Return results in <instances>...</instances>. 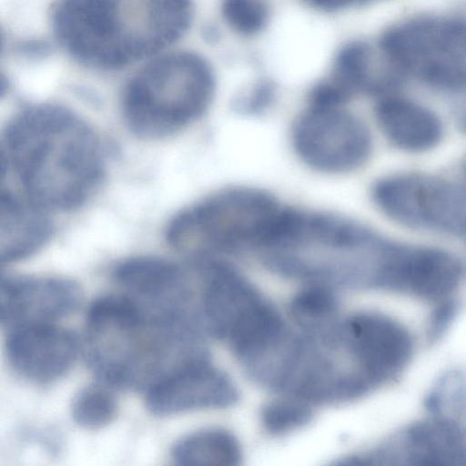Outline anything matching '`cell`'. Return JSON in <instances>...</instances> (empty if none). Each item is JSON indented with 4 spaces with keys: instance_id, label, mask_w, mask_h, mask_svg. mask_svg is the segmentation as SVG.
<instances>
[{
    "instance_id": "obj_1",
    "label": "cell",
    "mask_w": 466,
    "mask_h": 466,
    "mask_svg": "<svg viewBox=\"0 0 466 466\" xmlns=\"http://www.w3.org/2000/svg\"><path fill=\"white\" fill-rule=\"evenodd\" d=\"M5 141L21 183L44 209L82 206L105 173V156L93 128L56 104L27 107L9 123Z\"/></svg>"
},
{
    "instance_id": "obj_2",
    "label": "cell",
    "mask_w": 466,
    "mask_h": 466,
    "mask_svg": "<svg viewBox=\"0 0 466 466\" xmlns=\"http://www.w3.org/2000/svg\"><path fill=\"white\" fill-rule=\"evenodd\" d=\"M190 0H60L56 35L80 63L119 68L157 54L187 29Z\"/></svg>"
},
{
    "instance_id": "obj_3",
    "label": "cell",
    "mask_w": 466,
    "mask_h": 466,
    "mask_svg": "<svg viewBox=\"0 0 466 466\" xmlns=\"http://www.w3.org/2000/svg\"><path fill=\"white\" fill-rule=\"evenodd\" d=\"M213 94L214 76L203 58L188 52L170 54L148 63L128 81L123 115L135 134L162 137L197 120Z\"/></svg>"
},
{
    "instance_id": "obj_4",
    "label": "cell",
    "mask_w": 466,
    "mask_h": 466,
    "mask_svg": "<svg viewBox=\"0 0 466 466\" xmlns=\"http://www.w3.org/2000/svg\"><path fill=\"white\" fill-rule=\"evenodd\" d=\"M282 208L265 190L228 187L180 211L168 223L166 236L174 248L197 258L260 249Z\"/></svg>"
},
{
    "instance_id": "obj_5",
    "label": "cell",
    "mask_w": 466,
    "mask_h": 466,
    "mask_svg": "<svg viewBox=\"0 0 466 466\" xmlns=\"http://www.w3.org/2000/svg\"><path fill=\"white\" fill-rule=\"evenodd\" d=\"M205 278L203 317L209 332L229 343L238 358L258 352L285 332L277 309L236 269L198 258Z\"/></svg>"
},
{
    "instance_id": "obj_6",
    "label": "cell",
    "mask_w": 466,
    "mask_h": 466,
    "mask_svg": "<svg viewBox=\"0 0 466 466\" xmlns=\"http://www.w3.org/2000/svg\"><path fill=\"white\" fill-rule=\"evenodd\" d=\"M380 46L400 74L445 92L465 87V26L459 18L429 15L408 18L385 31Z\"/></svg>"
},
{
    "instance_id": "obj_7",
    "label": "cell",
    "mask_w": 466,
    "mask_h": 466,
    "mask_svg": "<svg viewBox=\"0 0 466 466\" xmlns=\"http://www.w3.org/2000/svg\"><path fill=\"white\" fill-rule=\"evenodd\" d=\"M372 198L393 221L410 228L461 237L465 232V189L460 184L421 174L379 180Z\"/></svg>"
},
{
    "instance_id": "obj_8",
    "label": "cell",
    "mask_w": 466,
    "mask_h": 466,
    "mask_svg": "<svg viewBox=\"0 0 466 466\" xmlns=\"http://www.w3.org/2000/svg\"><path fill=\"white\" fill-rule=\"evenodd\" d=\"M292 143L308 166L333 174L361 166L371 149L366 125L341 106H310L293 125Z\"/></svg>"
},
{
    "instance_id": "obj_9",
    "label": "cell",
    "mask_w": 466,
    "mask_h": 466,
    "mask_svg": "<svg viewBox=\"0 0 466 466\" xmlns=\"http://www.w3.org/2000/svg\"><path fill=\"white\" fill-rule=\"evenodd\" d=\"M335 334L359 371L376 387L397 377L413 354L409 329L381 313L353 314L335 327Z\"/></svg>"
},
{
    "instance_id": "obj_10",
    "label": "cell",
    "mask_w": 466,
    "mask_h": 466,
    "mask_svg": "<svg viewBox=\"0 0 466 466\" xmlns=\"http://www.w3.org/2000/svg\"><path fill=\"white\" fill-rule=\"evenodd\" d=\"M462 276V263L449 251L388 244L370 284L388 291L437 300L456 290Z\"/></svg>"
},
{
    "instance_id": "obj_11",
    "label": "cell",
    "mask_w": 466,
    "mask_h": 466,
    "mask_svg": "<svg viewBox=\"0 0 466 466\" xmlns=\"http://www.w3.org/2000/svg\"><path fill=\"white\" fill-rule=\"evenodd\" d=\"M235 384L207 358L171 371L147 390V407L159 416L225 408L238 400Z\"/></svg>"
},
{
    "instance_id": "obj_12",
    "label": "cell",
    "mask_w": 466,
    "mask_h": 466,
    "mask_svg": "<svg viewBox=\"0 0 466 466\" xmlns=\"http://www.w3.org/2000/svg\"><path fill=\"white\" fill-rule=\"evenodd\" d=\"M81 290L57 277L13 276L0 271V323L15 327L51 322L74 312Z\"/></svg>"
},
{
    "instance_id": "obj_13",
    "label": "cell",
    "mask_w": 466,
    "mask_h": 466,
    "mask_svg": "<svg viewBox=\"0 0 466 466\" xmlns=\"http://www.w3.org/2000/svg\"><path fill=\"white\" fill-rule=\"evenodd\" d=\"M79 351V342L69 330L50 322L14 327L5 342L13 368L25 378L50 382L70 370Z\"/></svg>"
},
{
    "instance_id": "obj_14",
    "label": "cell",
    "mask_w": 466,
    "mask_h": 466,
    "mask_svg": "<svg viewBox=\"0 0 466 466\" xmlns=\"http://www.w3.org/2000/svg\"><path fill=\"white\" fill-rule=\"evenodd\" d=\"M52 232L46 209L30 198L0 190V266L35 254Z\"/></svg>"
},
{
    "instance_id": "obj_15",
    "label": "cell",
    "mask_w": 466,
    "mask_h": 466,
    "mask_svg": "<svg viewBox=\"0 0 466 466\" xmlns=\"http://www.w3.org/2000/svg\"><path fill=\"white\" fill-rule=\"evenodd\" d=\"M376 118L395 146L410 152L434 147L442 136L438 116L423 106L400 96L384 97L376 107Z\"/></svg>"
},
{
    "instance_id": "obj_16",
    "label": "cell",
    "mask_w": 466,
    "mask_h": 466,
    "mask_svg": "<svg viewBox=\"0 0 466 466\" xmlns=\"http://www.w3.org/2000/svg\"><path fill=\"white\" fill-rule=\"evenodd\" d=\"M407 463L459 466L464 463V432L454 420L434 418L411 424L400 439Z\"/></svg>"
},
{
    "instance_id": "obj_17",
    "label": "cell",
    "mask_w": 466,
    "mask_h": 466,
    "mask_svg": "<svg viewBox=\"0 0 466 466\" xmlns=\"http://www.w3.org/2000/svg\"><path fill=\"white\" fill-rule=\"evenodd\" d=\"M116 281L130 293L147 299H167L184 295V276L173 262L153 256H137L114 269Z\"/></svg>"
},
{
    "instance_id": "obj_18",
    "label": "cell",
    "mask_w": 466,
    "mask_h": 466,
    "mask_svg": "<svg viewBox=\"0 0 466 466\" xmlns=\"http://www.w3.org/2000/svg\"><path fill=\"white\" fill-rule=\"evenodd\" d=\"M172 457L181 465L233 466L240 462L241 450L230 432L207 429L179 440L173 448Z\"/></svg>"
},
{
    "instance_id": "obj_19",
    "label": "cell",
    "mask_w": 466,
    "mask_h": 466,
    "mask_svg": "<svg viewBox=\"0 0 466 466\" xmlns=\"http://www.w3.org/2000/svg\"><path fill=\"white\" fill-rule=\"evenodd\" d=\"M370 65L369 46L360 42L350 43L338 53L330 76L323 81L347 99L359 90L382 93Z\"/></svg>"
},
{
    "instance_id": "obj_20",
    "label": "cell",
    "mask_w": 466,
    "mask_h": 466,
    "mask_svg": "<svg viewBox=\"0 0 466 466\" xmlns=\"http://www.w3.org/2000/svg\"><path fill=\"white\" fill-rule=\"evenodd\" d=\"M292 318L310 330L325 328L339 308L335 293L322 285H312L297 292L289 302Z\"/></svg>"
},
{
    "instance_id": "obj_21",
    "label": "cell",
    "mask_w": 466,
    "mask_h": 466,
    "mask_svg": "<svg viewBox=\"0 0 466 466\" xmlns=\"http://www.w3.org/2000/svg\"><path fill=\"white\" fill-rule=\"evenodd\" d=\"M117 412L116 401L109 390L99 385L82 389L72 405L73 418L86 429H98L110 423Z\"/></svg>"
},
{
    "instance_id": "obj_22",
    "label": "cell",
    "mask_w": 466,
    "mask_h": 466,
    "mask_svg": "<svg viewBox=\"0 0 466 466\" xmlns=\"http://www.w3.org/2000/svg\"><path fill=\"white\" fill-rule=\"evenodd\" d=\"M260 418L268 433L283 435L309 424L313 418V410L309 403L286 395L266 403Z\"/></svg>"
},
{
    "instance_id": "obj_23",
    "label": "cell",
    "mask_w": 466,
    "mask_h": 466,
    "mask_svg": "<svg viewBox=\"0 0 466 466\" xmlns=\"http://www.w3.org/2000/svg\"><path fill=\"white\" fill-rule=\"evenodd\" d=\"M222 13L232 29L247 35L263 29L268 18L264 0H223Z\"/></svg>"
},
{
    "instance_id": "obj_24",
    "label": "cell",
    "mask_w": 466,
    "mask_h": 466,
    "mask_svg": "<svg viewBox=\"0 0 466 466\" xmlns=\"http://www.w3.org/2000/svg\"><path fill=\"white\" fill-rule=\"evenodd\" d=\"M458 311V301L449 298L432 310L427 327V339L430 343L438 341L444 335Z\"/></svg>"
},
{
    "instance_id": "obj_25",
    "label": "cell",
    "mask_w": 466,
    "mask_h": 466,
    "mask_svg": "<svg viewBox=\"0 0 466 466\" xmlns=\"http://www.w3.org/2000/svg\"><path fill=\"white\" fill-rule=\"evenodd\" d=\"M315 9L324 12H336L351 7L360 6L380 0H305Z\"/></svg>"
},
{
    "instance_id": "obj_26",
    "label": "cell",
    "mask_w": 466,
    "mask_h": 466,
    "mask_svg": "<svg viewBox=\"0 0 466 466\" xmlns=\"http://www.w3.org/2000/svg\"><path fill=\"white\" fill-rule=\"evenodd\" d=\"M6 167H7L6 155H5L3 147L0 145V184L2 183V181L5 176Z\"/></svg>"
},
{
    "instance_id": "obj_27",
    "label": "cell",
    "mask_w": 466,
    "mask_h": 466,
    "mask_svg": "<svg viewBox=\"0 0 466 466\" xmlns=\"http://www.w3.org/2000/svg\"><path fill=\"white\" fill-rule=\"evenodd\" d=\"M9 88V81L7 77L0 72V98L4 96Z\"/></svg>"
},
{
    "instance_id": "obj_28",
    "label": "cell",
    "mask_w": 466,
    "mask_h": 466,
    "mask_svg": "<svg viewBox=\"0 0 466 466\" xmlns=\"http://www.w3.org/2000/svg\"><path fill=\"white\" fill-rule=\"evenodd\" d=\"M1 45H2V35H1V32H0V48H1Z\"/></svg>"
}]
</instances>
